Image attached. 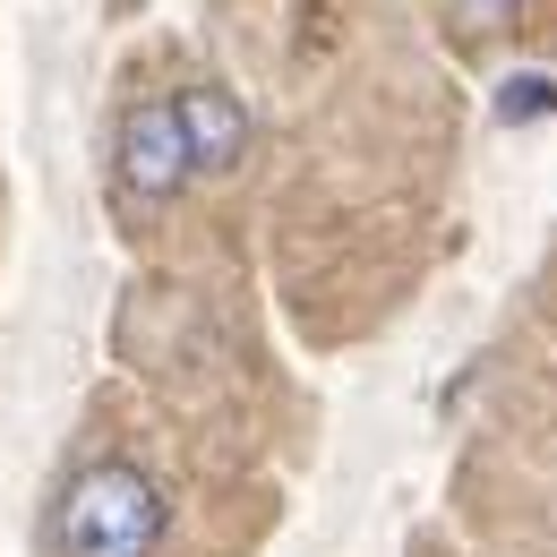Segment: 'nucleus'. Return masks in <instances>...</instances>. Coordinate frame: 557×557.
<instances>
[{
  "label": "nucleus",
  "mask_w": 557,
  "mask_h": 557,
  "mask_svg": "<svg viewBox=\"0 0 557 557\" xmlns=\"http://www.w3.org/2000/svg\"><path fill=\"white\" fill-rule=\"evenodd\" d=\"M163 532H172V506L138 463H86L52 506L61 557H154Z\"/></svg>",
  "instance_id": "f257e3e1"
},
{
  "label": "nucleus",
  "mask_w": 557,
  "mask_h": 557,
  "mask_svg": "<svg viewBox=\"0 0 557 557\" xmlns=\"http://www.w3.org/2000/svg\"><path fill=\"white\" fill-rule=\"evenodd\" d=\"M189 172H198V154L181 129V103H138L121 121V146H112V189L129 207H163V198H181Z\"/></svg>",
  "instance_id": "f03ea898"
},
{
  "label": "nucleus",
  "mask_w": 557,
  "mask_h": 557,
  "mask_svg": "<svg viewBox=\"0 0 557 557\" xmlns=\"http://www.w3.org/2000/svg\"><path fill=\"white\" fill-rule=\"evenodd\" d=\"M181 103V129H189V154H198V172H232L240 154H249V112H240V95L232 86H181L172 95Z\"/></svg>",
  "instance_id": "7ed1b4c3"
}]
</instances>
